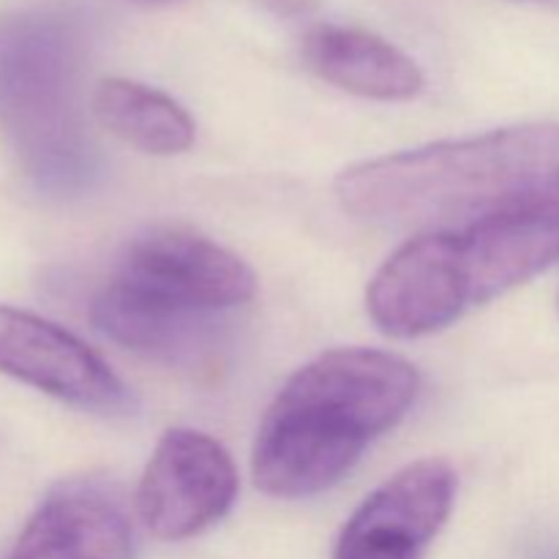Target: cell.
Returning a JSON list of instances; mask_svg holds the SVG:
<instances>
[{
  "label": "cell",
  "instance_id": "6da1fadb",
  "mask_svg": "<svg viewBox=\"0 0 559 559\" xmlns=\"http://www.w3.org/2000/svg\"><path fill=\"white\" fill-rule=\"evenodd\" d=\"M418 391V369L385 349L342 347L309 360L284 382L257 429V489L278 500L333 489L409 413Z\"/></svg>",
  "mask_w": 559,
  "mask_h": 559
},
{
  "label": "cell",
  "instance_id": "7a4b0ae2",
  "mask_svg": "<svg viewBox=\"0 0 559 559\" xmlns=\"http://www.w3.org/2000/svg\"><path fill=\"white\" fill-rule=\"evenodd\" d=\"M559 186V123H522L353 164L336 200L391 229H459Z\"/></svg>",
  "mask_w": 559,
  "mask_h": 559
},
{
  "label": "cell",
  "instance_id": "3957f363",
  "mask_svg": "<svg viewBox=\"0 0 559 559\" xmlns=\"http://www.w3.org/2000/svg\"><path fill=\"white\" fill-rule=\"evenodd\" d=\"M257 276L235 251L200 233L136 235L91 304L102 336L164 364L197 366L222 344V314L249 304Z\"/></svg>",
  "mask_w": 559,
  "mask_h": 559
},
{
  "label": "cell",
  "instance_id": "277c9868",
  "mask_svg": "<svg viewBox=\"0 0 559 559\" xmlns=\"http://www.w3.org/2000/svg\"><path fill=\"white\" fill-rule=\"evenodd\" d=\"M87 31L66 3L0 11V134L33 189L71 200L96 183L102 156L85 118Z\"/></svg>",
  "mask_w": 559,
  "mask_h": 559
},
{
  "label": "cell",
  "instance_id": "5b68a950",
  "mask_svg": "<svg viewBox=\"0 0 559 559\" xmlns=\"http://www.w3.org/2000/svg\"><path fill=\"white\" fill-rule=\"evenodd\" d=\"M238 500V469L213 437L169 429L136 486V516L162 540H189L216 527Z\"/></svg>",
  "mask_w": 559,
  "mask_h": 559
},
{
  "label": "cell",
  "instance_id": "8992f818",
  "mask_svg": "<svg viewBox=\"0 0 559 559\" xmlns=\"http://www.w3.org/2000/svg\"><path fill=\"white\" fill-rule=\"evenodd\" d=\"M467 309L473 300L451 229L420 233L399 246L366 289L371 322L393 338L445 331Z\"/></svg>",
  "mask_w": 559,
  "mask_h": 559
},
{
  "label": "cell",
  "instance_id": "52a82bcc",
  "mask_svg": "<svg viewBox=\"0 0 559 559\" xmlns=\"http://www.w3.org/2000/svg\"><path fill=\"white\" fill-rule=\"evenodd\" d=\"M0 374L91 413H126L129 388L82 338L33 311L0 304Z\"/></svg>",
  "mask_w": 559,
  "mask_h": 559
},
{
  "label": "cell",
  "instance_id": "ba28073f",
  "mask_svg": "<svg viewBox=\"0 0 559 559\" xmlns=\"http://www.w3.org/2000/svg\"><path fill=\"white\" fill-rule=\"evenodd\" d=\"M456 469L420 459L377 486L338 533L333 559H424L456 500Z\"/></svg>",
  "mask_w": 559,
  "mask_h": 559
},
{
  "label": "cell",
  "instance_id": "9c48e42d",
  "mask_svg": "<svg viewBox=\"0 0 559 559\" xmlns=\"http://www.w3.org/2000/svg\"><path fill=\"white\" fill-rule=\"evenodd\" d=\"M5 559H134V527L109 480L55 484Z\"/></svg>",
  "mask_w": 559,
  "mask_h": 559
},
{
  "label": "cell",
  "instance_id": "30bf717a",
  "mask_svg": "<svg viewBox=\"0 0 559 559\" xmlns=\"http://www.w3.org/2000/svg\"><path fill=\"white\" fill-rule=\"evenodd\" d=\"M306 69L320 80L374 102H409L424 91V71L404 49L353 25H314L300 44Z\"/></svg>",
  "mask_w": 559,
  "mask_h": 559
},
{
  "label": "cell",
  "instance_id": "8fae6325",
  "mask_svg": "<svg viewBox=\"0 0 559 559\" xmlns=\"http://www.w3.org/2000/svg\"><path fill=\"white\" fill-rule=\"evenodd\" d=\"M93 112L104 129L151 156H178L194 145L191 115L173 96L136 80L109 76L98 82Z\"/></svg>",
  "mask_w": 559,
  "mask_h": 559
},
{
  "label": "cell",
  "instance_id": "7c38bea8",
  "mask_svg": "<svg viewBox=\"0 0 559 559\" xmlns=\"http://www.w3.org/2000/svg\"><path fill=\"white\" fill-rule=\"evenodd\" d=\"M513 3H527V5H540V9L559 11V0H513Z\"/></svg>",
  "mask_w": 559,
  "mask_h": 559
},
{
  "label": "cell",
  "instance_id": "4fadbf2b",
  "mask_svg": "<svg viewBox=\"0 0 559 559\" xmlns=\"http://www.w3.org/2000/svg\"><path fill=\"white\" fill-rule=\"evenodd\" d=\"M136 3H145V5H164V3H175V0H136Z\"/></svg>",
  "mask_w": 559,
  "mask_h": 559
}]
</instances>
